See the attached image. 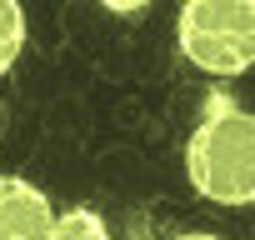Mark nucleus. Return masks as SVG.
<instances>
[{
  "instance_id": "3",
  "label": "nucleus",
  "mask_w": 255,
  "mask_h": 240,
  "mask_svg": "<svg viewBox=\"0 0 255 240\" xmlns=\"http://www.w3.org/2000/svg\"><path fill=\"white\" fill-rule=\"evenodd\" d=\"M55 205L20 175H0V240H50Z\"/></svg>"
},
{
  "instance_id": "2",
  "label": "nucleus",
  "mask_w": 255,
  "mask_h": 240,
  "mask_svg": "<svg viewBox=\"0 0 255 240\" xmlns=\"http://www.w3.org/2000/svg\"><path fill=\"white\" fill-rule=\"evenodd\" d=\"M180 55L205 75H245L255 60V5L250 0H190L175 20Z\"/></svg>"
},
{
  "instance_id": "4",
  "label": "nucleus",
  "mask_w": 255,
  "mask_h": 240,
  "mask_svg": "<svg viewBox=\"0 0 255 240\" xmlns=\"http://www.w3.org/2000/svg\"><path fill=\"white\" fill-rule=\"evenodd\" d=\"M50 240H110V230H105V220H100L95 210L75 205V210H55Z\"/></svg>"
},
{
  "instance_id": "6",
  "label": "nucleus",
  "mask_w": 255,
  "mask_h": 240,
  "mask_svg": "<svg viewBox=\"0 0 255 240\" xmlns=\"http://www.w3.org/2000/svg\"><path fill=\"white\" fill-rule=\"evenodd\" d=\"M175 240H220V235H205V230H190V235H175Z\"/></svg>"
},
{
  "instance_id": "1",
  "label": "nucleus",
  "mask_w": 255,
  "mask_h": 240,
  "mask_svg": "<svg viewBox=\"0 0 255 240\" xmlns=\"http://www.w3.org/2000/svg\"><path fill=\"white\" fill-rule=\"evenodd\" d=\"M185 180L215 205L255 200V120L230 100H210L205 120L185 140Z\"/></svg>"
},
{
  "instance_id": "5",
  "label": "nucleus",
  "mask_w": 255,
  "mask_h": 240,
  "mask_svg": "<svg viewBox=\"0 0 255 240\" xmlns=\"http://www.w3.org/2000/svg\"><path fill=\"white\" fill-rule=\"evenodd\" d=\"M25 50V10L15 0H0V75H5Z\"/></svg>"
}]
</instances>
